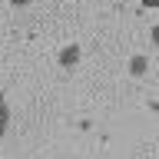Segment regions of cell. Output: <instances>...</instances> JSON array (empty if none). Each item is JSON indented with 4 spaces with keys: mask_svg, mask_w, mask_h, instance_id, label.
Listing matches in <instances>:
<instances>
[{
    "mask_svg": "<svg viewBox=\"0 0 159 159\" xmlns=\"http://www.w3.org/2000/svg\"><path fill=\"white\" fill-rule=\"evenodd\" d=\"M76 60H80V47H76V43L63 47V53H60V63H63V66H73Z\"/></svg>",
    "mask_w": 159,
    "mask_h": 159,
    "instance_id": "cell-1",
    "label": "cell"
},
{
    "mask_svg": "<svg viewBox=\"0 0 159 159\" xmlns=\"http://www.w3.org/2000/svg\"><path fill=\"white\" fill-rule=\"evenodd\" d=\"M7 129H10V106H7V99H3V93H0V139H3Z\"/></svg>",
    "mask_w": 159,
    "mask_h": 159,
    "instance_id": "cell-2",
    "label": "cell"
},
{
    "mask_svg": "<svg viewBox=\"0 0 159 159\" xmlns=\"http://www.w3.org/2000/svg\"><path fill=\"white\" fill-rule=\"evenodd\" d=\"M146 66H149L146 57H133V60H129V73H136V76H139V73H146Z\"/></svg>",
    "mask_w": 159,
    "mask_h": 159,
    "instance_id": "cell-3",
    "label": "cell"
},
{
    "mask_svg": "<svg viewBox=\"0 0 159 159\" xmlns=\"http://www.w3.org/2000/svg\"><path fill=\"white\" fill-rule=\"evenodd\" d=\"M13 7H27V3H33V0H10Z\"/></svg>",
    "mask_w": 159,
    "mask_h": 159,
    "instance_id": "cell-4",
    "label": "cell"
}]
</instances>
